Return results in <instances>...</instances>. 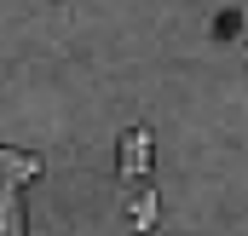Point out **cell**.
Instances as JSON below:
<instances>
[{
	"mask_svg": "<svg viewBox=\"0 0 248 236\" xmlns=\"http://www.w3.org/2000/svg\"><path fill=\"white\" fill-rule=\"evenodd\" d=\"M150 178V127H127L122 138V184Z\"/></svg>",
	"mask_w": 248,
	"mask_h": 236,
	"instance_id": "obj_1",
	"label": "cell"
},
{
	"mask_svg": "<svg viewBox=\"0 0 248 236\" xmlns=\"http://www.w3.org/2000/svg\"><path fill=\"white\" fill-rule=\"evenodd\" d=\"M156 213H162V196L144 184V190L133 196V231H156Z\"/></svg>",
	"mask_w": 248,
	"mask_h": 236,
	"instance_id": "obj_3",
	"label": "cell"
},
{
	"mask_svg": "<svg viewBox=\"0 0 248 236\" xmlns=\"http://www.w3.org/2000/svg\"><path fill=\"white\" fill-rule=\"evenodd\" d=\"M0 173L17 178V184H35V178H41V156H17V150L0 144Z\"/></svg>",
	"mask_w": 248,
	"mask_h": 236,
	"instance_id": "obj_2",
	"label": "cell"
}]
</instances>
